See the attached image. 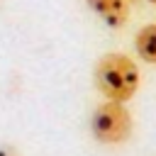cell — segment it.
<instances>
[{
    "label": "cell",
    "instance_id": "8992f818",
    "mask_svg": "<svg viewBox=\"0 0 156 156\" xmlns=\"http://www.w3.org/2000/svg\"><path fill=\"white\" fill-rule=\"evenodd\" d=\"M141 2H149V5H156V0H141Z\"/></svg>",
    "mask_w": 156,
    "mask_h": 156
},
{
    "label": "cell",
    "instance_id": "277c9868",
    "mask_svg": "<svg viewBox=\"0 0 156 156\" xmlns=\"http://www.w3.org/2000/svg\"><path fill=\"white\" fill-rule=\"evenodd\" d=\"M134 51L144 63L156 66V24H144L134 34Z\"/></svg>",
    "mask_w": 156,
    "mask_h": 156
},
{
    "label": "cell",
    "instance_id": "6da1fadb",
    "mask_svg": "<svg viewBox=\"0 0 156 156\" xmlns=\"http://www.w3.org/2000/svg\"><path fill=\"white\" fill-rule=\"evenodd\" d=\"M93 83L105 100L129 102L139 90L141 71L132 56L122 51H107L93 68Z\"/></svg>",
    "mask_w": 156,
    "mask_h": 156
},
{
    "label": "cell",
    "instance_id": "52a82bcc",
    "mask_svg": "<svg viewBox=\"0 0 156 156\" xmlns=\"http://www.w3.org/2000/svg\"><path fill=\"white\" fill-rule=\"evenodd\" d=\"M127 2H129V5H134V2H141V0H127Z\"/></svg>",
    "mask_w": 156,
    "mask_h": 156
},
{
    "label": "cell",
    "instance_id": "3957f363",
    "mask_svg": "<svg viewBox=\"0 0 156 156\" xmlns=\"http://www.w3.org/2000/svg\"><path fill=\"white\" fill-rule=\"evenodd\" d=\"M85 5L93 10L95 17H100L102 24H107L112 29H119L129 22L132 5L127 0H85Z\"/></svg>",
    "mask_w": 156,
    "mask_h": 156
},
{
    "label": "cell",
    "instance_id": "5b68a950",
    "mask_svg": "<svg viewBox=\"0 0 156 156\" xmlns=\"http://www.w3.org/2000/svg\"><path fill=\"white\" fill-rule=\"evenodd\" d=\"M0 156H22V154H20L17 146H12V144H2V146H0Z\"/></svg>",
    "mask_w": 156,
    "mask_h": 156
},
{
    "label": "cell",
    "instance_id": "7a4b0ae2",
    "mask_svg": "<svg viewBox=\"0 0 156 156\" xmlns=\"http://www.w3.org/2000/svg\"><path fill=\"white\" fill-rule=\"evenodd\" d=\"M132 129H134V119L132 112L127 110V102L102 100L90 115V134L100 144L107 146L124 144L132 136Z\"/></svg>",
    "mask_w": 156,
    "mask_h": 156
}]
</instances>
